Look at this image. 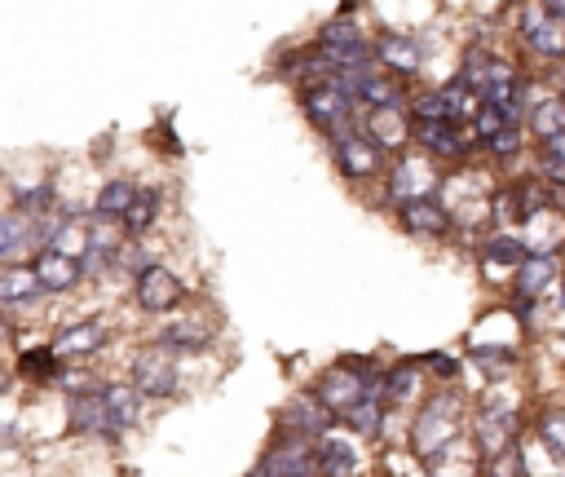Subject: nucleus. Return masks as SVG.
Masks as SVG:
<instances>
[{
    "instance_id": "2",
    "label": "nucleus",
    "mask_w": 565,
    "mask_h": 477,
    "mask_svg": "<svg viewBox=\"0 0 565 477\" xmlns=\"http://www.w3.org/2000/svg\"><path fill=\"white\" fill-rule=\"evenodd\" d=\"M459 415H463V398L459 393H437V398H428L424 402V411L415 415V455H424V459H437V455H446L450 446H455V437H459Z\"/></svg>"
},
{
    "instance_id": "16",
    "label": "nucleus",
    "mask_w": 565,
    "mask_h": 477,
    "mask_svg": "<svg viewBox=\"0 0 565 477\" xmlns=\"http://www.w3.org/2000/svg\"><path fill=\"white\" fill-rule=\"evenodd\" d=\"M40 252V234H35V216H26L22 208L0 216V256L4 265H22Z\"/></svg>"
},
{
    "instance_id": "34",
    "label": "nucleus",
    "mask_w": 565,
    "mask_h": 477,
    "mask_svg": "<svg viewBox=\"0 0 565 477\" xmlns=\"http://www.w3.org/2000/svg\"><path fill=\"white\" fill-rule=\"evenodd\" d=\"M468 358H472L477 367H486V371H512V367H516V349H486V344H472Z\"/></svg>"
},
{
    "instance_id": "31",
    "label": "nucleus",
    "mask_w": 565,
    "mask_h": 477,
    "mask_svg": "<svg viewBox=\"0 0 565 477\" xmlns=\"http://www.w3.org/2000/svg\"><path fill=\"white\" fill-rule=\"evenodd\" d=\"M530 132H534L539 141L565 132V97H547V102H539V106L530 110Z\"/></svg>"
},
{
    "instance_id": "35",
    "label": "nucleus",
    "mask_w": 565,
    "mask_h": 477,
    "mask_svg": "<svg viewBox=\"0 0 565 477\" xmlns=\"http://www.w3.org/2000/svg\"><path fill=\"white\" fill-rule=\"evenodd\" d=\"M486 150H490L494 159H512V155L521 150V124H508L503 132H494V137L486 141Z\"/></svg>"
},
{
    "instance_id": "23",
    "label": "nucleus",
    "mask_w": 565,
    "mask_h": 477,
    "mask_svg": "<svg viewBox=\"0 0 565 477\" xmlns=\"http://www.w3.org/2000/svg\"><path fill=\"white\" fill-rule=\"evenodd\" d=\"M318 473L322 477H358V451H353V442H344L335 433L318 437Z\"/></svg>"
},
{
    "instance_id": "24",
    "label": "nucleus",
    "mask_w": 565,
    "mask_h": 477,
    "mask_svg": "<svg viewBox=\"0 0 565 477\" xmlns=\"http://www.w3.org/2000/svg\"><path fill=\"white\" fill-rule=\"evenodd\" d=\"M419 380H424V367L419 362H393L388 371H384V402L388 406H406V402H415L419 398Z\"/></svg>"
},
{
    "instance_id": "10",
    "label": "nucleus",
    "mask_w": 565,
    "mask_h": 477,
    "mask_svg": "<svg viewBox=\"0 0 565 477\" xmlns=\"http://www.w3.org/2000/svg\"><path fill=\"white\" fill-rule=\"evenodd\" d=\"M141 389L132 380H102V406H106V437H124L141 420Z\"/></svg>"
},
{
    "instance_id": "26",
    "label": "nucleus",
    "mask_w": 565,
    "mask_h": 477,
    "mask_svg": "<svg viewBox=\"0 0 565 477\" xmlns=\"http://www.w3.org/2000/svg\"><path fill=\"white\" fill-rule=\"evenodd\" d=\"M137 190H141V186H132V181H124V177H110V181L97 190L93 212H97V216H110V221H124V212L132 208Z\"/></svg>"
},
{
    "instance_id": "27",
    "label": "nucleus",
    "mask_w": 565,
    "mask_h": 477,
    "mask_svg": "<svg viewBox=\"0 0 565 477\" xmlns=\"http://www.w3.org/2000/svg\"><path fill=\"white\" fill-rule=\"evenodd\" d=\"M525 40H530V49H534L539 57H547V62H565V13H552V18L539 22Z\"/></svg>"
},
{
    "instance_id": "8",
    "label": "nucleus",
    "mask_w": 565,
    "mask_h": 477,
    "mask_svg": "<svg viewBox=\"0 0 565 477\" xmlns=\"http://www.w3.org/2000/svg\"><path fill=\"white\" fill-rule=\"evenodd\" d=\"M433 186H437V172H433V163H428L424 155L402 150V155L393 159V168H388V199H393V208L406 203V199L433 194Z\"/></svg>"
},
{
    "instance_id": "14",
    "label": "nucleus",
    "mask_w": 565,
    "mask_h": 477,
    "mask_svg": "<svg viewBox=\"0 0 565 477\" xmlns=\"http://www.w3.org/2000/svg\"><path fill=\"white\" fill-rule=\"evenodd\" d=\"M362 132H366V137H375L388 155H402V150L415 141V115H406L402 106H380V110H371V115H366Z\"/></svg>"
},
{
    "instance_id": "21",
    "label": "nucleus",
    "mask_w": 565,
    "mask_h": 477,
    "mask_svg": "<svg viewBox=\"0 0 565 477\" xmlns=\"http://www.w3.org/2000/svg\"><path fill=\"white\" fill-rule=\"evenodd\" d=\"M556 278H561L556 252H530V256L516 265V292H521V296H543Z\"/></svg>"
},
{
    "instance_id": "38",
    "label": "nucleus",
    "mask_w": 565,
    "mask_h": 477,
    "mask_svg": "<svg viewBox=\"0 0 565 477\" xmlns=\"http://www.w3.org/2000/svg\"><path fill=\"white\" fill-rule=\"evenodd\" d=\"M543 177H547L552 186H565V163H561V159H543Z\"/></svg>"
},
{
    "instance_id": "22",
    "label": "nucleus",
    "mask_w": 565,
    "mask_h": 477,
    "mask_svg": "<svg viewBox=\"0 0 565 477\" xmlns=\"http://www.w3.org/2000/svg\"><path fill=\"white\" fill-rule=\"evenodd\" d=\"M18 375L31 384H49V380H66V362L57 353V344H31L18 353Z\"/></svg>"
},
{
    "instance_id": "39",
    "label": "nucleus",
    "mask_w": 565,
    "mask_h": 477,
    "mask_svg": "<svg viewBox=\"0 0 565 477\" xmlns=\"http://www.w3.org/2000/svg\"><path fill=\"white\" fill-rule=\"evenodd\" d=\"M18 446V428L13 424H4V451H13Z\"/></svg>"
},
{
    "instance_id": "11",
    "label": "nucleus",
    "mask_w": 565,
    "mask_h": 477,
    "mask_svg": "<svg viewBox=\"0 0 565 477\" xmlns=\"http://www.w3.org/2000/svg\"><path fill=\"white\" fill-rule=\"evenodd\" d=\"M397 225H402L406 234H415V239H446L450 225H455V216H450L433 194H419V199L397 203Z\"/></svg>"
},
{
    "instance_id": "20",
    "label": "nucleus",
    "mask_w": 565,
    "mask_h": 477,
    "mask_svg": "<svg viewBox=\"0 0 565 477\" xmlns=\"http://www.w3.org/2000/svg\"><path fill=\"white\" fill-rule=\"evenodd\" d=\"M512 442H516V415L512 411H494V406H486L481 411V420H477V446H481V455H503V451H512Z\"/></svg>"
},
{
    "instance_id": "17",
    "label": "nucleus",
    "mask_w": 565,
    "mask_h": 477,
    "mask_svg": "<svg viewBox=\"0 0 565 477\" xmlns=\"http://www.w3.org/2000/svg\"><path fill=\"white\" fill-rule=\"evenodd\" d=\"M415 141L437 159H463L472 146V132H463L459 119H433V124H415Z\"/></svg>"
},
{
    "instance_id": "32",
    "label": "nucleus",
    "mask_w": 565,
    "mask_h": 477,
    "mask_svg": "<svg viewBox=\"0 0 565 477\" xmlns=\"http://www.w3.org/2000/svg\"><path fill=\"white\" fill-rule=\"evenodd\" d=\"M358 40H362V31H358L353 13H340V18L318 26V44H358Z\"/></svg>"
},
{
    "instance_id": "19",
    "label": "nucleus",
    "mask_w": 565,
    "mask_h": 477,
    "mask_svg": "<svg viewBox=\"0 0 565 477\" xmlns=\"http://www.w3.org/2000/svg\"><path fill=\"white\" fill-rule=\"evenodd\" d=\"M40 296H49V292H44V283H40V274H35L31 261H22V265H4V269H0V305H4L9 314L35 305Z\"/></svg>"
},
{
    "instance_id": "13",
    "label": "nucleus",
    "mask_w": 565,
    "mask_h": 477,
    "mask_svg": "<svg viewBox=\"0 0 565 477\" xmlns=\"http://www.w3.org/2000/svg\"><path fill=\"white\" fill-rule=\"evenodd\" d=\"M66 428H71L75 437H106L102 384H88V389H66Z\"/></svg>"
},
{
    "instance_id": "6",
    "label": "nucleus",
    "mask_w": 565,
    "mask_h": 477,
    "mask_svg": "<svg viewBox=\"0 0 565 477\" xmlns=\"http://www.w3.org/2000/svg\"><path fill=\"white\" fill-rule=\"evenodd\" d=\"M335 150V168L349 177V181H366V177H380L384 172V146L375 141V137H366L362 128H353V132H344V137H335L331 141Z\"/></svg>"
},
{
    "instance_id": "29",
    "label": "nucleus",
    "mask_w": 565,
    "mask_h": 477,
    "mask_svg": "<svg viewBox=\"0 0 565 477\" xmlns=\"http://www.w3.org/2000/svg\"><path fill=\"white\" fill-rule=\"evenodd\" d=\"M481 256H486V269H490V265L516 269V265L530 256V247H525L516 234H490V239H486V247H481Z\"/></svg>"
},
{
    "instance_id": "12",
    "label": "nucleus",
    "mask_w": 565,
    "mask_h": 477,
    "mask_svg": "<svg viewBox=\"0 0 565 477\" xmlns=\"http://www.w3.org/2000/svg\"><path fill=\"white\" fill-rule=\"evenodd\" d=\"M353 97L358 106L366 110H380V106H402L406 102V80H393V75H380V71H358V75H335Z\"/></svg>"
},
{
    "instance_id": "40",
    "label": "nucleus",
    "mask_w": 565,
    "mask_h": 477,
    "mask_svg": "<svg viewBox=\"0 0 565 477\" xmlns=\"http://www.w3.org/2000/svg\"><path fill=\"white\" fill-rule=\"evenodd\" d=\"M543 4H547L552 13H565V0H543Z\"/></svg>"
},
{
    "instance_id": "37",
    "label": "nucleus",
    "mask_w": 565,
    "mask_h": 477,
    "mask_svg": "<svg viewBox=\"0 0 565 477\" xmlns=\"http://www.w3.org/2000/svg\"><path fill=\"white\" fill-rule=\"evenodd\" d=\"M539 155H543V159H561V163H565V132H556V137H547Z\"/></svg>"
},
{
    "instance_id": "1",
    "label": "nucleus",
    "mask_w": 565,
    "mask_h": 477,
    "mask_svg": "<svg viewBox=\"0 0 565 477\" xmlns=\"http://www.w3.org/2000/svg\"><path fill=\"white\" fill-rule=\"evenodd\" d=\"M300 110L309 115V124L322 132V137H344L353 132V110H358V97L335 80V75H322V80H309L300 88Z\"/></svg>"
},
{
    "instance_id": "36",
    "label": "nucleus",
    "mask_w": 565,
    "mask_h": 477,
    "mask_svg": "<svg viewBox=\"0 0 565 477\" xmlns=\"http://www.w3.org/2000/svg\"><path fill=\"white\" fill-rule=\"evenodd\" d=\"M424 362H428V371H433L437 380H459V362H455L450 353H441V349H437V353H428Z\"/></svg>"
},
{
    "instance_id": "41",
    "label": "nucleus",
    "mask_w": 565,
    "mask_h": 477,
    "mask_svg": "<svg viewBox=\"0 0 565 477\" xmlns=\"http://www.w3.org/2000/svg\"><path fill=\"white\" fill-rule=\"evenodd\" d=\"M556 305L565 309V274H561V292H556Z\"/></svg>"
},
{
    "instance_id": "28",
    "label": "nucleus",
    "mask_w": 565,
    "mask_h": 477,
    "mask_svg": "<svg viewBox=\"0 0 565 477\" xmlns=\"http://www.w3.org/2000/svg\"><path fill=\"white\" fill-rule=\"evenodd\" d=\"M154 216H159V190H154V186H141V190H137V199H132V208L124 212V221H119V225H124V234H128V239H141V234L154 225Z\"/></svg>"
},
{
    "instance_id": "7",
    "label": "nucleus",
    "mask_w": 565,
    "mask_h": 477,
    "mask_svg": "<svg viewBox=\"0 0 565 477\" xmlns=\"http://www.w3.org/2000/svg\"><path fill=\"white\" fill-rule=\"evenodd\" d=\"M344 420L318 398V393H296L282 411H278V428H291V433H305V437H327L335 433Z\"/></svg>"
},
{
    "instance_id": "5",
    "label": "nucleus",
    "mask_w": 565,
    "mask_h": 477,
    "mask_svg": "<svg viewBox=\"0 0 565 477\" xmlns=\"http://www.w3.org/2000/svg\"><path fill=\"white\" fill-rule=\"evenodd\" d=\"M185 300V283L177 269L168 265H146L141 274H132V305L141 314H172Z\"/></svg>"
},
{
    "instance_id": "33",
    "label": "nucleus",
    "mask_w": 565,
    "mask_h": 477,
    "mask_svg": "<svg viewBox=\"0 0 565 477\" xmlns=\"http://www.w3.org/2000/svg\"><path fill=\"white\" fill-rule=\"evenodd\" d=\"M539 442H543L556 459H565V411H547V415L539 420Z\"/></svg>"
},
{
    "instance_id": "25",
    "label": "nucleus",
    "mask_w": 565,
    "mask_h": 477,
    "mask_svg": "<svg viewBox=\"0 0 565 477\" xmlns=\"http://www.w3.org/2000/svg\"><path fill=\"white\" fill-rule=\"evenodd\" d=\"M216 340V327L207 322H168L159 331V344H168L172 353H203Z\"/></svg>"
},
{
    "instance_id": "3",
    "label": "nucleus",
    "mask_w": 565,
    "mask_h": 477,
    "mask_svg": "<svg viewBox=\"0 0 565 477\" xmlns=\"http://www.w3.org/2000/svg\"><path fill=\"white\" fill-rule=\"evenodd\" d=\"M181 353H172L168 344H146V349H137L132 353V362H128V380L141 389V398H150V402H168V398H177V389H181V362H177Z\"/></svg>"
},
{
    "instance_id": "9",
    "label": "nucleus",
    "mask_w": 565,
    "mask_h": 477,
    "mask_svg": "<svg viewBox=\"0 0 565 477\" xmlns=\"http://www.w3.org/2000/svg\"><path fill=\"white\" fill-rule=\"evenodd\" d=\"M31 265H35V274H40V283H44L49 296H66V292L79 287V278H88L84 274V261L75 252H66V247H53V243L40 247L31 256Z\"/></svg>"
},
{
    "instance_id": "30",
    "label": "nucleus",
    "mask_w": 565,
    "mask_h": 477,
    "mask_svg": "<svg viewBox=\"0 0 565 477\" xmlns=\"http://www.w3.org/2000/svg\"><path fill=\"white\" fill-rule=\"evenodd\" d=\"M384 393H366L362 402H353L349 411H344V428H353V433H380V420H384Z\"/></svg>"
},
{
    "instance_id": "15",
    "label": "nucleus",
    "mask_w": 565,
    "mask_h": 477,
    "mask_svg": "<svg viewBox=\"0 0 565 477\" xmlns=\"http://www.w3.org/2000/svg\"><path fill=\"white\" fill-rule=\"evenodd\" d=\"M375 62L388 66V75L411 80V75L424 71V44L411 40V35H402V31H384V35L375 40Z\"/></svg>"
},
{
    "instance_id": "42",
    "label": "nucleus",
    "mask_w": 565,
    "mask_h": 477,
    "mask_svg": "<svg viewBox=\"0 0 565 477\" xmlns=\"http://www.w3.org/2000/svg\"><path fill=\"white\" fill-rule=\"evenodd\" d=\"M561 97H565V93H561Z\"/></svg>"
},
{
    "instance_id": "4",
    "label": "nucleus",
    "mask_w": 565,
    "mask_h": 477,
    "mask_svg": "<svg viewBox=\"0 0 565 477\" xmlns=\"http://www.w3.org/2000/svg\"><path fill=\"white\" fill-rule=\"evenodd\" d=\"M313 393L344 420V411L353 406V402H362L366 393H375L371 384H366V371H362V358H353V362H331V367H322L318 371V384H313Z\"/></svg>"
},
{
    "instance_id": "18",
    "label": "nucleus",
    "mask_w": 565,
    "mask_h": 477,
    "mask_svg": "<svg viewBox=\"0 0 565 477\" xmlns=\"http://www.w3.org/2000/svg\"><path fill=\"white\" fill-rule=\"evenodd\" d=\"M106 340H110V322L106 318H84V322H66L57 336H53V344H57V353L66 358H93V353H102L106 349Z\"/></svg>"
}]
</instances>
